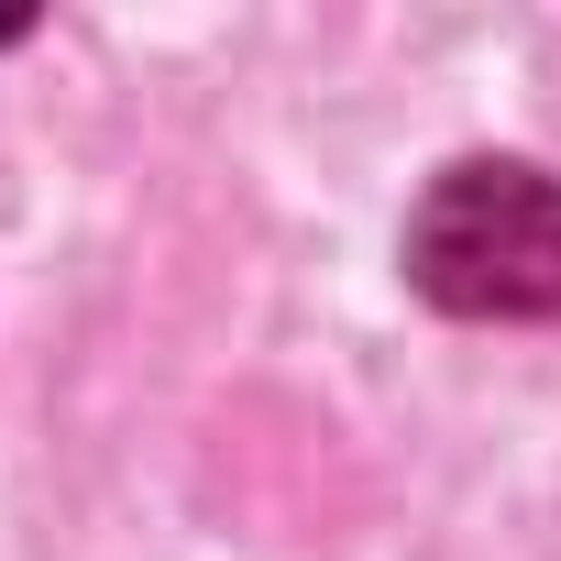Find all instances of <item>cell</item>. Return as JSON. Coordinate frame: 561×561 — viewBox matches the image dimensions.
<instances>
[{"instance_id":"1","label":"cell","mask_w":561,"mask_h":561,"mask_svg":"<svg viewBox=\"0 0 561 561\" xmlns=\"http://www.w3.org/2000/svg\"><path fill=\"white\" fill-rule=\"evenodd\" d=\"M408 275L451 320H561V176L462 154L408 209Z\"/></svg>"}]
</instances>
